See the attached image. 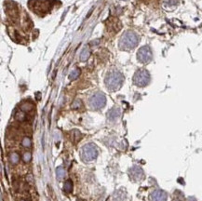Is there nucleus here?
Segmentation results:
<instances>
[{"label":"nucleus","instance_id":"9d476101","mask_svg":"<svg viewBox=\"0 0 202 201\" xmlns=\"http://www.w3.org/2000/svg\"><path fill=\"white\" fill-rule=\"evenodd\" d=\"M64 176H65V171L64 169V168L58 167L56 168V177H57V179L61 181V180L64 179Z\"/></svg>","mask_w":202,"mask_h":201},{"label":"nucleus","instance_id":"6e6552de","mask_svg":"<svg viewBox=\"0 0 202 201\" xmlns=\"http://www.w3.org/2000/svg\"><path fill=\"white\" fill-rule=\"evenodd\" d=\"M119 115H120V109L118 107H114L111 110L108 111L107 118L110 121H115L119 117Z\"/></svg>","mask_w":202,"mask_h":201},{"label":"nucleus","instance_id":"2eb2a0df","mask_svg":"<svg viewBox=\"0 0 202 201\" xmlns=\"http://www.w3.org/2000/svg\"><path fill=\"white\" fill-rule=\"evenodd\" d=\"M32 108H33V105L27 104V103H24V104H22V105L21 106V111H23V112L29 111V110L32 109Z\"/></svg>","mask_w":202,"mask_h":201},{"label":"nucleus","instance_id":"4468645a","mask_svg":"<svg viewBox=\"0 0 202 201\" xmlns=\"http://www.w3.org/2000/svg\"><path fill=\"white\" fill-rule=\"evenodd\" d=\"M179 2V0H164V5L166 7H172V6H176Z\"/></svg>","mask_w":202,"mask_h":201},{"label":"nucleus","instance_id":"423d86ee","mask_svg":"<svg viewBox=\"0 0 202 201\" xmlns=\"http://www.w3.org/2000/svg\"><path fill=\"white\" fill-rule=\"evenodd\" d=\"M152 50L148 46H144L137 52V59L140 63L147 64L152 60Z\"/></svg>","mask_w":202,"mask_h":201},{"label":"nucleus","instance_id":"1a4fd4ad","mask_svg":"<svg viewBox=\"0 0 202 201\" xmlns=\"http://www.w3.org/2000/svg\"><path fill=\"white\" fill-rule=\"evenodd\" d=\"M90 50L89 49V47H85L82 50V51L80 52V56H79L80 61H86L90 58Z\"/></svg>","mask_w":202,"mask_h":201},{"label":"nucleus","instance_id":"412c9836","mask_svg":"<svg viewBox=\"0 0 202 201\" xmlns=\"http://www.w3.org/2000/svg\"><path fill=\"white\" fill-rule=\"evenodd\" d=\"M21 201H24V200H21Z\"/></svg>","mask_w":202,"mask_h":201},{"label":"nucleus","instance_id":"dca6fc26","mask_svg":"<svg viewBox=\"0 0 202 201\" xmlns=\"http://www.w3.org/2000/svg\"><path fill=\"white\" fill-rule=\"evenodd\" d=\"M22 145L24 146V147H30L31 146V140L29 138H24L22 140Z\"/></svg>","mask_w":202,"mask_h":201},{"label":"nucleus","instance_id":"ddd939ff","mask_svg":"<svg viewBox=\"0 0 202 201\" xmlns=\"http://www.w3.org/2000/svg\"><path fill=\"white\" fill-rule=\"evenodd\" d=\"M10 162L12 164H17L19 162V160H20V157H19V154L17 153H12L10 154Z\"/></svg>","mask_w":202,"mask_h":201},{"label":"nucleus","instance_id":"f3484780","mask_svg":"<svg viewBox=\"0 0 202 201\" xmlns=\"http://www.w3.org/2000/svg\"><path fill=\"white\" fill-rule=\"evenodd\" d=\"M80 106H81V101L80 100H75L72 104L73 109H77V108H79Z\"/></svg>","mask_w":202,"mask_h":201},{"label":"nucleus","instance_id":"20e7f679","mask_svg":"<svg viewBox=\"0 0 202 201\" xmlns=\"http://www.w3.org/2000/svg\"><path fill=\"white\" fill-rule=\"evenodd\" d=\"M106 103V98L102 92H96L94 95H92L90 99V105L92 109L99 110L103 108Z\"/></svg>","mask_w":202,"mask_h":201},{"label":"nucleus","instance_id":"f03ea898","mask_svg":"<svg viewBox=\"0 0 202 201\" xmlns=\"http://www.w3.org/2000/svg\"><path fill=\"white\" fill-rule=\"evenodd\" d=\"M123 82H124V76L118 71L110 72L105 77L106 88L111 91L118 90L121 88Z\"/></svg>","mask_w":202,"mask_h":201},{"label":"nucleus","instance_id":"6ab92c4d","mask_svg":"<svg viewBox=\"0 0 202 201\" xmlns=\"http://www.w3.org/2000/svg\"><path fill=\"white\" fill-rule=\"evenodd\" d=\"M31 157H32V154H31L30 152H27L23 156V160H24V162H29L31 160Z\"/></svg>","mask_w":202,"mask_h":201},{"label":"nucleus","instance_id":"39448f33","mask_svg":"<svg viewBox=\"0 0 202 201\" xmlns=\"http://www.w3.org/2000/svg\"><path fill=\"white\" fill-rule=\"evenodd\" d=\"M150 80V75L146 70L144 69H141L135 73L134 77H133V82L136 86L138 87H144L149 83Z\"/></svg>","mask_w":202,"mask_h":201},{"label":"nucleus","instance_id":"9b49d317","mask_svg":"<svg viewBox=\"0 0 202 201\" xmlns=\"http://www.w3.org/2000/svg\"><path fill=\"white\" fill-rule=\"evenodd\" d=\"M79 75H80V69L75 68L74 70L71 73H70V75H69V79L70 80H75V79H76L77 77L79 76Z\"/></svg>","mask_w":202,"mask_h":201},{"label":"nucleus","instance_id":"f257e3e1","mask_svg":"<svg viewBox=\"0 0 202 201\" xmlns=\"http://www.w3.org/2000/svg\"><path fill=\"white\" fill-rule=\"evenodd\" d=\"M138 42V35L132 31H127L121 35L119 39V49L122 50H130L136 47Z\"/></svg>","mask_w":202,"mask_h":201},{"label":"nucleus","instance_id":"aec40b11","mask_svg":"<svg viewBox=\"0 0 202 201\" xmlns=\"http://www.w3.org/2000/svg\"><path fill=\"white\" fill-rule=\"evenodd\" d=\"M76 201H86V200H84V199H77Z\"/></svg>","mask_w":202,"mask_h":201},{"label":"nucleus","instance_id":"7ed1b4c3","mask_svg":"<svg viewBox=\"0 0 202 201\" xmlns=\"http://www.w3.org/2000/svg\"><path fill=\"white\" fill-rule=\"evenodd\" d=\"M98 156L97 147L93 143H88L83 146L81 150V157L84 161H91Z\"/></svg>","mask_w":202,"mask_h":201},{"label":"nucleus","instance_id":"0eeeda50","mask_svg":"<svg viewBox=\"0 0 202 201\" xmlns=\"http://www.w3.org/2000/svg\"><path fill=\"white\" fill-rule=\"evenodd\" d=\"M151 201H166L167 200V195L163 191L158 190L152 193L150 196Z\"/></svg>","mask_w":202,"mask_h":201},{"label":"nucleus","instance_id":"f8f14e48","mask_svg":"<svg viewBox=\"0 0 202 201\" xmlns=\"http://www.w3.org/2000/svg\"><path fill=\"white\" fill-rule=\"evenodd\" d=\"M64 190L66 193H71V192H72V190H73V183H72L71 180H67V181L64 183Z\"/></svg>","mask_w":202,"mask_h":201},{"label":"nucleus","instance_id":"a211bd4d","mask_svg":"<svg viewBox=\"0 0 202 201\" xmlns=\"http://www.w3.org/2000/svg\"><path fill=\"white\" fill-rule=\"evenodd\" d=\"M16 118L20 121H23L25 119V115H24V113H23V111H21V112H20L16 115Z\"/></svg>","mask_w":202,"mask_h":201}]
</instances>
